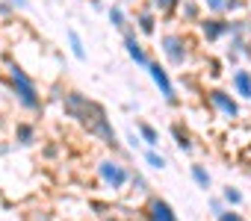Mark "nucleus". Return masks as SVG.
Returning a JSON list of instances; mask_svg holds the SVG:
<instances>
[{"label":"nucleus","instance_id":"obj_17","mask_svg":"<svg viewBox=\"0 0 251 221\" xmlns=\"http://www.w3.org/2000/svg\"><path fill=\"white\" fill-rule=\"evenodd\" d=\"M106 15H109V24H112L115 30H121V33L130 27V21H127V15H124V9H121V6H109V9H106Z\"/></svg>","mask_w":251,"mask_h":221},{"label":"nucleus","instance_id":"obj_7","mask_svg":"<svg viewBox=\"0 0 251 221\" xmlns=\"http://www.w3.org/2000/svg\"><path fill=\"white\" fill-rule=\"evenodd\" d=\"M145 71L151 74V80H154V86L160 88L163 100H166V103H177V91H175V83H172V77H169L166 65H160V62H154V59H151V65H148Z\"/></svg>","mask_w":251,"mask_h":221},{"label":"nucleus","instance_id":"obj_25","mask_svg":"<svg viewBox=\"0 0 251 221\" xmlns=\"http://www.w3.org/2000/svg\"><path fill=\"white\" fill-rule=\"evenodd\" d=\"M225 209H227V203H225L222 198H210V212H213V215H222Z\"/></svg>","mask_w":251,"mask_h":221},{"label":"nucleus","instance_id":"obj_27","mask_svg":"<svg viewBox=\"0 0 251 221\" xmlns=\"http://www.w3.org/2000/svg\"><path fill=\"white\" fill-rule=\"evenodd\" d=\"M12 9H15L12 3H6V0H0V18H9V15H12Z\"/></svg>","mask_w":251,"mask_h":221},{"label":"nucleus","instance_id":"obj_22","mask_svg":"<svg viewBox=\"0 0 251 221\" xmlns=\"http://www.w3.org/2000/svg\"><path fill=\"white\" fill-rule=\"evenodd\" d=\"M239 12H245V0H227V3H225V15L236 18Z\"/></svg>","mask_w":251,"mask_h":221},{"label":"nucleus","instance_id":"obj_9","mask_svg":"<svg viewBox=\"0 0 251 221\" xmlns=\"http://www.w3.org/2000/svg\"><path fill=\"white\" fill-rule=\"evenodd\" d=\"M145 221H180V218H177V212L172 209L169 200H163V198H151L148 206H145Z\"/></svg>","mask_w":251,"mask_h":221},{"label":"nucleus","instance_id":"obj_19","mask_svg":"<svg viewBox=\"0 0 251 221\" xmlns=\"http://www.w3.org/2000/svg\"><path fill=\"white\" fill-rule=\"evenodd\" d=\"M145 162H148L151 168H157V171H163V168L169 165V159H166L163 154H157V148H148V151H145Z\"/></svg>","mask_w":251,"mask_h":221},{"label":"nucleus","instance_id":"obj_13","mask_svg":"<svg viewBox=\"0 0 251 221\" xmlns=\"http://www.w3.org/2000/svg\"><path fill=\"white\" fill-rule=\"evenodd\" d=\"M15 142H18L21 148H30V145L36 142V127H33L30 121H18V124H15Z\"/></svg>","mask_w":251,"mask_h":221},{"label":"nucleus","instance_id":"obj_23","mask_svg":"<svg viewBox=\"0 0 251 221\" xmlns=\"http://www.w3.org/2000/svg\"><path fill=\"white\" fill-rule=\"evenodd\" d=\"M175 139H177L175 145H177L183 154H189V151H192V142H189V136H186V133H180V127H175Z\"/></svg>","mask_w":251,"mask_h":221},{"label":"nucleus","instance_id":"obj_14","mask_svg":"<svg viewBox=\"0 0 251 221\" xmlns=\"http://www.w3.org/2000/svg\"><path fill=\"white\" fill-rule=\"evenodd\" d=\"M201 9H204V6H201V0H183L177 12H180V18H183V21L198 24V21H201Z\"/></svg>","mask_w":251,"mask_h":221},{"label":"nucleus","instance_id":"obj_2","mask_svg":"<svg viewBox=\"0 0 251 221\" xmlns=\"http://www.w3.org/2000/svg\"><path fill=\"white\" fill-rule=\"evenodd\" d=\"M9 88H12V94H15V100H18V106L24 109V112H39L42 109V94H39V86H36V80L21 68V65H9Z\"/></svg>","mask_w":251,"mask_h":221},{"label":"nucleus","instance_id":"obj_6","mask_svg":"<svg viewBox=\"0 0 251 221\" xmlns=\"http://www.w3.org/2000/svg\"><path fill=\"white\" fill-rule=\"evenodd\" d=\"M198 30L207 42H222V39H230V18H222V15H210V18H201L198 21Z\"/></svg>","mask_w":251,"mask_h":221},{"label":"nucleus","instance_id":"obj_12","mask_svg":"<svg viewBox=\"0 0 251 221\" xmlns=\"http://www.w3.org/2000/svg\"><path fill=\"white\" fill-rule=\"evenodd\" d=\"M136 133H139L142 145H148V148H157V145H160V130H157L154 124H148V121H136Z\"/></svg>","mask_w":251,"mask_h":221},{"label":"nucleus","instance_id":"obj_16","mask_svg":"<svg viewBox=\"0 0 251 221\" xmlns=\"http://www.w3.org/2000/svg\"><path fill=\"white\" fill-rule=\"evenodd\" d=\"M65 36H68V47H71V53H74V59H80V62H83V59H86V44H83V39H80V33H77V30H68Z\"/></svg>","mask_w":251,"mask_h":221},{"label":"nucleus","instance_id":"obj_20","mask_svg":"<svg viewBox=\"0 0 251 221\" xmlns=\"http://www.w3.org/2000/svg\"><path fill=\"white\" fill-rule=\"evenodd\" d=\"M180 3H183V0H151V6H154L157 12H177Z\"/></svg>","mask_w":251,"mask_h":221},{"label":"nucleus","instance_id":"obj_24","mask_svg":"<svg viewBox=\"0 0 251 221\" xmlns=\"http://www.w3.org/2000/svg\"><path fill=\"white\" fill-rule=\"evenodd\" d=\"M216 221H242V215H239V212H236L233 206H227V209H225L222 215H216Z\"/></svg>","mask_w":251,"mask_h":221},{"label":"nucleus","instance_id":"obj_18","mask_svg":"<svg viewBox=\"0 0 251 221\" xmlns=\"http://www.w3.org/2000/svg\"><path fill=\"white\" fill-rule=\"evenodd\" d=\"M222 200H225L227 206H233V209H236V206H242L245 195H242V192H239L236 186H225V189H222Z\"/></svg>","mask_w":251,"mask_h":221},{"label":"nucleus","instance_id":"obj_21","mask_svg":"<svg viewBox=\"0 0 251 221\" xmlns=\"http://www.w3.org/2000/svg\"><path fill=\"white\" fill-rule=\"evenodd\" d=\"M225 3H227V0H201V6L210 15H225Z\"/></svg>","mask_w":251,"mask_h":221},{"label":"nucleus","instance_id":"obj_28","mask_svg":"<svg viewBox=\"0 0 251 221\" xmlns=\"http://www.w3.org/2000/svg\"><path fill=\"white\" fill-rule=\"evenodd\" d=\"M6 3H12L15 9H27V0H6Z\"/></svg>","mask_w":251,"mask_h":221},{"label":"nucleus","instance_id":"obj_30","mask_svg":"<svg viewBox=\"0 0 251 221\" xmlns=\"http://www.w3.org/2000/svg\"><path fill=\"white\" fill-rule=\"evenodd\" d=\"M0 86H3V77H0Z\"/></svg>","mask_w":251,"mask_h":221},{"label":"nucleus","instance_id":"obj_8","mask_svg":"<svg viewBox=\"0 0 251 221\" xmlns=\"http://www.w3.org/2000/svg\"><path fill=\"white\" fill-rule=\"evenodd\" d=\"M121 36H124V50H127V56H130L139 68H148V65H151V59H148V53H145V44L136 39V30H133V27H127Z\"/></svg>","mask_w":251,"mask_h":221},{"label":"nucleus","instance_id":"obj_11","mask_svg":"<svg viewBox=\"0 0 251 221\" xmlns=\"http://www.w3.org/2000/svg\"><path fill=\"white\" fill-rule=\"evenodd\" d=\"M136 27H139L142 36H154V33H157V9H154V6L139 9V12H136Z\"/></svg>","mask_w":251,"mask_h":221},{"label":"nucleus","instance_id":"obj_15","mask_svg":"<svg viewBox=\"0 0 251 221\" xmlns=\"http://www.w3.org/2000/svg\"><path fill=\"white\" fill-rule=\"evenodd\" d=\"M189 174H192V180H195V186H198V189H204V192H207V189L213 186V177H210V171H207L201 162H192V165H189Z\"/></svg>","mask_w":251,"mask_h":221},{"label":"nucleus","instance_id":"obj_1","mask_svg":"<svg viewBox=\"0 0 251 221\" xmlns=\"http://www.w3.org/2000/svg\"><path fill=\"white\" fill-rule=\"evenodd\" d=\"M62 106H65V112H68L74 121H80V124H83L92 136H98L103 145H109L112 151L118 148V133L112 130V124H109V118H106V112H103L100 103L89 100L86 94H80V91H74V88H68V91L62 94Z\"/></svg>","mask_w":251,"mask_h":221},{"label":"nucleus","instance_id":"obj_4","mask_svg":"<svg viewBox=\"0 0 251 221\" xmlns=\"http://www.w3.org/2000/svg\"><path fill=\"white\" fill-rule=\"evenodd\" d=\"M160 50H163V56L172 68H183L186 59H189V42L180 33H166L160 39Z\"/></svg>","mask_w":251,"mask_h":221},{"label":"nucleus","instance_id":"obj_26","mask_svg":"<svg viewBox=\"0 0 251 221\" xmlns=\"http://www.w3.org/2000/svg\"><path fill=\"white\" fill-rule=\"evenodd\" d=\"M130 183H133V189H139V192H145V189H148V183H145V177H142V174H133V180H130Z\"/></svg>","mask_w":251,"mask_h":221},{"label":"nucleus","instance_id":"obj_29","mask_svg":"<svg viewBox=\"0 0 251 221\" xmlns=\"http://www.w3.org/2000/svg\"><path fill=\"white\" fill-rule=\"evenodd\" d=\"M92 6H95L98 12H100V9H106V6H103V0H92Z\"/></svg>","mask_w":251,"mask_h":221},{"label":"nucleus","instance_id":"obj_3","mask_svg":"<svg viewBox=\"0 0 251 221\" xmlns=\"http://www.w3.org/2000/svg\"><path fill=\"white\" fill-rule=\"evenodd\" d=\"M98 177H100V183L106 186V189H112V192H121L124 186H127L130 180H133V171L124 165V162H118V159H100L98 165Z\"/></svg>","mask_w":251,"mask_h":221},{"label":"nucleus","instance_id":"obj_5","mask_svg":"<svg viewBox=\"0 0 251 221\" xmlns=\"http://www.w3.org/2000/svg\"><path fill=\"white\" fill-rule=\"evenodd\" d=\"M207 103L216 109V112L222 115V118H239V103H236V97L230 94V91H225V88H210L207 91Z\"/></svg>","mask_w":251,"mask_h":221},{"label":"nucleus","instance_id":"obj_10","mask_svg":"<svg viewBox=\"0 0 251 221\" xmlns=\"http://www.w3.org/2000/svg\"><path fill=\"white\" fill-rule=\"evenodd\" d=\"M230 88H233L236 97L251 100V71H248V68H233V74H230Z\"/></svg>","mask_w":251,"mask_h":221}]
</instances>
